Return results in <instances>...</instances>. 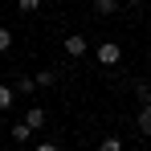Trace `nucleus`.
<instances>
[{
    "mask_svg": "<svg viewBox=\"0 0 151 151\" xmlns=\"http://www.w3.org/2000/svg\"><path fill=\"white\" fill-rule=\"evenodd\" d=\"M12 98H17V90H12V86H0V110H8Z\"/></svg>",
    "mask_w": 151,
    "mask_h": 151,
    "instance_id": "5",
    "label": "nucleus"
},
{
    "mask_svg": "<svg viewBox=\"0 0 151 151\" xmlns=\"http://www.w3.org/2000/svg\"><path fill=\"white\" fill-rule=\"evenodd\" d=\"M94 8L106 17V12H114V8H119V0H94Z\"/></svg>",
    "mask_w": 151,
    "mask_h": 151,
    "instance_id": "8",
    "label": "nucleus"
},
{
    "mask_svg": "<svg viewBox=\"0 0 151 151\" xmlns=\"http://www.w3.org/2000/svg\"><path fill=\"white\" fill-rule=\"evenodd\" d=\"M17 151H25V147H17Z\"/></svg>",
    "mask_w": 151,
    "mask_h": 151,
    "instance_id": "15",
    "label": "nucleus"
},
{
    "mask_svg": "<svg viewBox=\"0 0 151 151\" xmlns=\"http://www.w3.org/2000/svg\"><path fill=\"white\" fill-rule=\"evenodd\" d=\"M33 86H37V82H33V78H17V86H12V90H17V94H33Z\"/></svg>",
    "mask_w": 151,
    "mask_h": 151,
    "instance_id": "6",
    "label": "nucleus"
},
{
    "mask_svg": "<svg viewBox=\"0 0 151 151\" xmlns=\"http://www.w3.org/2000/svg\"><path fill=\"white\" fill-rule=\"evenodd\" d=\"M98 151H123V143L110 135V139H102V143H98Z\"/></svg>",
    "mask_w": 151,
    "mask_h": 151,
    "instance_id": "9",
    "label": "nucleus"
},
{
    "mask_svg": "<svg viewBox=\"0 0 151 151\" xmlns=\"http://www.w3.org/2000/svg\"><path fill=\"white\" fill-rule=\"evenodd\" d=\"M29 135H33V127H29V123H17V127H12V139H17V143H25Z\"/></svg>",
    "mask_w": 151,
    "mask_h": 151,
    "instance_id": "7",
    "label": "nucleus"
},
{
    "mask_svg": "<svg viewBox=\"0 0 151 151\" xmlns=\"http://www.w3.org/2000/svg\"><path fill=\"white\" fill-rule=\"evenodd\" d=\"M53 82H57V74H53V70H45V74H37V86H53Z\"/></svg>",
    "mask_w": 151,
    "mask_h": 151,
    "instance_id": "10",
    "label": "nucleus"
},
{
    "mask_svg": "<svg viewBox=\"0 0 151 151\" xmlns=\"http://www.w3.org/2000/svg\"><path fill=\"white\" fill-rule=\"evenodd\" d=\"M25 123L33 127V131H37V127H45V110H41V106H29V114H25Z\"/></svg>",
    "mask_w": 151,
    "mask_h": 151,
    "instance_id": "3",
    "label": "nucleus"
},
{
    "mask_svg": "<svg viewBox=\"0 0 151 151\" xmlns=\"http://www.w3.org/2000/svg\"><path fill=\"white\" fill-rule=\"evenodd\" d=\"M119 57H123V49H119L114 41H102V45H98V61H102V65H114Z\"/></svg>",
    "mask_w": 151,
    "mask_h": 151,
    "instance_id": "1",
    "label": "nucleus"
},
{
    "mask_svg": "<svg viewBox=\"0 0 151 151\" xmlns=\"http://www.w3.org/2000/svg\"><path fill=\"white\" fill-rule=\"evenodd\" d=\"M65 53H70V57H82V53H86V37H82V33H70V37H65Z\"/></svg>",
    "mask_w": 151,
    "mask_h": 151,
    "instance_id": "2",
    "label": "nucleus"
},
{
    "mask_svg": "<svg viewBox=\"0 0 151 151\" xmlns=\"http://www.w3.org/2000/svg\"><path fill=\"white\" fill-rule=\"evenodd\" d=\"M131 4H143V0H131Z\"/></svg>",
    "mask_w": 151,
    "mask_h": 151,
    "instance_id": "14",
    "label": "nucleus"
},
{
    "mask_svg": "<svg viewBox=\"0 0 151 151\" xmlns=\"http://www.w3.org/2000/svg\"><path fill=\"white\" fill-rule=\"evenodd\" d=\"M8 45H12V33H8V29H0V53L8 49Z\"/></svg>",
    "mask_w": 151,
    "mask_h": 151,
    "instance_id": "12",
    "label": "nucleus"
},
{
    "mask_svg": "<svg viewBox=\"0 0 151 151\" xmlns=\"http://www.w3.org/2000/svg\"><path fill=\"white\" fill-rule=\"evenodd\" d=\"M139 131H143V135L151 139V102L143 106V110H139Z\"/></svg>",
    "mask_w": 151,
    "mask_h": 151,
    "instance_id": "4",
    "label": "nucleus"
},
{
    "mask_svg": "<svg viewBox=\"0 0 151 151\" xmlns=\"http://www.w3.org/2000/svg\"><path fill=\"white\" fill-rule=\"evenodd\" d=\"M37 4H41V0H17V8H21V12H37Z\"/></svg>",
    "mask_w": 151,
    "mask_h": 151,
    "instance_id": "11",
    "label": "nucleus"
},
{
    "mask_svg": "<svg viewBox=\"0 0 151 151\" xmlns=\"http://www.w3.org/2000/svg\"><path fill=\"white\" fill-rule=\"evenodd\" d=\"M37 151H57V147H53V143H41V147H37Z\"/></svg>",
    "mask_w": 151,
    "mask_h": 151,
    "instance_id": "13",
    "label": "nucleus"
}]
</instances>
